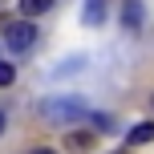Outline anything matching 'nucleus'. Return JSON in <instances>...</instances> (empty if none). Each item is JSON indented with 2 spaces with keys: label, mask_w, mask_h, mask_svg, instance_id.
<instances>
[{
  "label": "nucleus",
  "mask_w": 154,
  "mask_h": 154,
  "mask_svg": "<svg viewBox=\"0 0 154 154\" xmlns=\"http://www.w3.org/2000/svg\"><path fill=\"white\" fill-rule=\"evenodd\" d=\"M4 45L12 49V53H29V49L37 45V24L32 20H12L4 29Z\"/></svg>",
  "instance_id": "f03ea898"
},
{
  "label": "nucleus",
  "mask_w": 154,
  "mask_h": 154,
  "mask_svg": "<svg viewBox=\"0 0 154 154\" xmlns=\"http://www.w3.org/2000/svg\"><path fill=\"white\" fill-rule=\"evenodd\" d=\"M93 122H97L101 130H114V118H106V114H93Z\"/></svg>",
  "instance_id": "1a4fd4ad"
},
{
  "label": "nucleus",
  "mask_w": 154,
  "mask_h": 154,
  "mask_svg": "<svg viewBox=\"0 0 154 154\" xmlns=\"http://www.w3.org/2000/svg\"><path fill=\"white\" fill-rule=\"evenodd\" d=\"M150 106H154V97H150Z\"/></svg>",
  "instance_id": "f8f14e48"
},
{
  "label": "nucleus",
  "mask_w": 154,
  "mask_h": 154,
  "mask_svg": "<svg viewBox=\"0 0 154 154\" xmlns=\"http://www.w3.org/2000/svg\"><path fill=\"white\" fill-rule=\"evenodd\" d=\"M0 134H4V106H0Z\"/></svg>",
  "instance_id": "9b49d317"
},
{
  "label": "nucleus",
  "mask_w": 154,
  "mask_h": 154,
  "mask_svg": "<svg viewBox=\"0 0 154 154\" xmlns=\"http://www.w3.org/2000/svg\"><path fill=\"white\" fill-rule=\"evenodd\" d=\"M69 146H73V150H89V146H93V134H73Z\"/></svg>",
  "instance_id": "0eeeda50"
},
{
  "label": "nucleus",
  "mask_w": 154,
  "mask_h": 154,
  "mask_svg": "<svg viewBox=\"0 0 154 154\" xmlns=\"http://www.w3.org/2000/svg\"><path fill=\"white\" fill-rule=\"evenodd\" d=\"M12 81H16V69L0 61V89H4V85H12Z\"/></svg>",
  "instance_id": "6e6552de"
},
{
  "label": "nucleus",
  "mask_w": 154,
  "mask_h": 154,
  "mask_svg": "<svg viewBox=\"0 0 154 154\" xmlns=\"http://www.w3.org/2000/svg\"><path fill=\"white\" fill-rule=\"evenodd\" d=\"M142 12H146V8H142V0H126V4H122V24L134 32V29L142 24Z\"/></svg>",
  "instance_id": "20e7f679"
},
{
  "label": "nucleus",
  "mask_w": 154,
  "mask_h": 154,
  "mask_svg": "<svg viewBox=\"0 0 154 154\" xmlns=\"http://www.w3.org/2000/svg\"><path fill=\"white\" fill-rule=\"evenodd\" d=\"M126 142H130V146H146V142H154V122H142V126H134V130L126 134Z\"/></svg>",
  "instance_id": "39448f33"
},
{
  "label": "nucleus",
  "mask_w": 154,
  "mask_h": 154,
  "mask_svg": "<svg viewBox=\"0 0 154 154\" xmlns=\"http://www.w3.org/2000/svg\"><path fill=\"white\" fill-rule=\"evenodd\" d=\"M49 8H53V0H20L24 16H41V12H49Z\"/></svg>",
  "instance_id": "423d86ee"
},
{
  "label": "nucleus",
  "mask_w": 154,
  "mask_h": 154,
  "mask_svg": "<svg viewBox=\"0 0 154 154\" xmlns=\"http://www.w3.org/2000/svg\"><path fill=\"white\" fill-rule=\"evenodd\" d=\"M85 114H89V106L81 97H45L41 101V118L45 122H81Z\"/></svg>",
  "instance_id": "f257e3e1"
},
{
  "label": "nucleus",
  "mask_w": 154,
  "mask_h": 154,
  "mask_svg": "<svg viewBox=\"0 0 154 154\" xmlns=\"http://www.w3.org/2000/svg\"><path fill=\"white\" fill-rule=\"evenodd\" d=\"M29 154H57V150H49V146H37V150H29Z\"/></svg>",
  "instance_id": "9d476101"
},
{
  "label": "nucleus",
  "mask_w": 154,
  "mask_h": 154,
  "mask_svg": "<svg viewBox=\"0 0 154 154\" xmlns=\"http://www.w3.org/2000/svg\"><path fill=\"white\" fill-rule=\"evenodd\" d=\"M106 16H109V0H85L81 4V20L89 24V29L106 24Z\"/></svg>",
  "instance_id": "7ed1b4c3"
}]
</instances>
